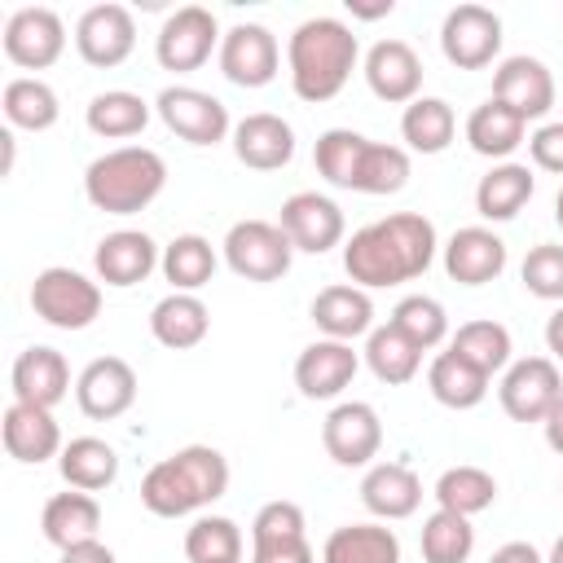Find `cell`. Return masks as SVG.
Wrapping results in <instances>:
<instances>
[{
    "label": "cell",
    "mask_w": 563,
    "mask_h": 563,
    "mask_svg": "<svg viewBox=\"0 0 563 563\" xmlns=\"http://www.w3.org/2000/svg\"><path fill=\"white\" fill-rule=\"evenodd\" d=\"M435 251H440L435 224L418 211H396V216H383V220L356 229L343 242V273L361 290H383V286L422 277L431 268Z\"/></svg>",
    "instance_id": "cell-1"
},
{
    "label": "cell",
    "mask_w": 563,
    "mask_h": 563,
    "mask_svg": "<svg viewBox=\"0 0 563 563\" xmlns=\"http://www.w3.org/2000/svg\"><path fill=\"white\" fill-rule=\"evenodd\" d=\"M229 493V457L211 444H185L141 475V506L158 519H185Z\"/></svg>",
    "instance_id": "cell-2"
},
{
    "label": "cell",
    "mask_w": 563,
    "mask_h": 563,
    "mask_svg": "<svg viewBox=\"0 0 563 563\" xmlns=\"http://www.w3.org/2000/svg\"><path fill=\"white\" fill-rule=\"evenodd\" d=\"M356 62H361V44H356L352 26L339 18H308L286 40L290 88L299 101H312V106L339 97L356 70Z\"/></svg>",
    "instance_id": "cell-3"
},
{
    "label": "cell",
    "mask_w": 563,
    "mask_h": 563,
    "mask_svg": "<svg viewBox=\"0 0 563 563\" xmlns=\"http://www.w3.org/2000/svg\"><path fill=\"white\" fill-rule=\"evenodd\" d=\"M167 185V163L150 145H119L88 163L84 198L106 216H136L145 211Z\"/></svg>",
    "instance_id": "cell-4"
},
{
    "label": "cell",
    "mask_w": 563,
    "mask_h": 563,
    "mask_svg": "<svg viewBox=\"0 0 563 563\" xmlns=\"http://www.w3.org/2000/svg\"><path fill=\"white\" fill-rule=\"evenodd\" d=\"M31 308L53 330H88L101 317V282L66 264L40 268L31 282Z\"/></svg>",
    "instance_id": "cell-5"
},
{
    "label": "cell",
    "mask_w": 563,
    "mask_h": 563,
    "mask_svg": "<svg viewBox=\"0 0 563 563\" xmlns=\"http://www.w3.org/2000/svg\"><path fill=\"white\" fill-rule=\"evenodd\" d=\"M220 246H224V264L242 282H277L290 273L295 260V246L277 220H238Z\"/></svg>",
    "instance_id": "cell-6"
},
{
    "label": "cell",
    "mask_w": 563,
    "mask_h": 563,
    "mask_svg": "<svg viewBox=\"0 0 563 563\" xmlns=\"http://www.w3.org/2000/svg\"><path fill=\"white\" fill-rule=\"evenodd\" d=\"M220 40H224V35H220V22H216L211 9H202V4H180L176 13L163 18V26H158V35H154V57H158L163 70L185 75V70L207 66V57L220 53Z\"/></svg>",
    "instance_id": "cell-7"
},
{
    "label": "cell",
    "mask_w": 563,
    "mask_h": 563,
    "mask_svg": "<svg viewBox=\"0 0 563 563\" xmlns=\"http://www.w3.org/2000/svg\"><path fill=\"white\" fill-rule=\"evenodd\" d=\"M158 119L167 123V132H176L180 141L189 145H220L224 136H233V123H229V106L202 88H189V84H172L158 92L154 101Z\"/></svg>",
    "instance_id": "cell-8"
},
{
    "label": "cell",
    "mask_w": 563,
    "mask_h": 563,
    "mask_svg": "<svg viewBox=\"0 0 563 563\" xmlns=\"http://www.w3.org/2000/svg\"><path fill=\"white\" fill-rule=\"evenodd\" d=\"M440 53L457 70H484L501 53V18L488 4H453L440 22Z\"/></svg>",
    "instance_id": "cell-9"
},
{
    "label": "cell",
    "mask_w": 563,
    "mask_h": 563,
    "mask_svg": "<svg viewBox=\"0 0 563 563\" xmlns=\"http://www.w3.org/2000/svg\"><path fill=\"white\" fill-rule=\"evenodd\" d=\"M559 396H563V374L559 361L550 356H519L506 365L497 383V400L515 422H541Z\"/></svg>",
    "instance_id": "cell-10"
},
{
    "label": "cell",
    "mask_w": 563,
    "mask_h": 563,
    "mask_svg": "<svg viewBox=\"0 0 563 563\" xmlns=\"http://www.w3.org/2000/svg\"><path fill=\"white\" fill-rule=\"evenodd\" d=\"M4 57L22 70H48L62 53H66V26L57 18V9L48 4H26V9H13L9 22H4Z\"/></svg>",
    "instance_id": "cell-11"
},
{
    "label": "cell",
    "mask_w": 563,
    "mask_h": 563,
    "mask_svg": "<svg viewBox=\"0 0 563 563\" xmlns=\"http://www.w3.org/2000/svg\"><path fill=\"white\" fill-rule=\"evenodd\" d=\"M282 233L290 238L295 251L303 255H325L330 246L343 242L347 233V220H343V207L330 198V194H317V189H299L282 202V216H277Z\"/></svg>",
    "instance_id": "cell-12"
},
{
    "label": "cell",
    "mask_w": 563,
    "mask_h": 563,
    "mask_svg": "<svg viewBox=\"0 0 563 563\" xmlns=\"http://www.w3.org/2000/svg\"><path fill=\"white\" fill-rule=\"evenodd\" d=\"M321 444L339 466H374L383 449V422L369 400H339L321 422Z\"/></svg>",
    "instance_id": "cell-13"
},
{
    "label": "cell",
    "mask_w": 563,
    "mask_h": 563,
    "mask_svg": "<svg viewBox=\"0 0 563 563\" xmlns=\"http://www.w3.org/2000/svg\"><path fill=\"white\" fill-rule=\"evenodd\" d=\"M220 75L238 88H264L277 79V66H282V48H277V35L260 22H238L224 31L220 40Z\"/></svg>",
    "instance_id": "cell-14"
},
{
    "label": "cell",
    "mask_w": 563,
    "mask_h": 563,
    "mask_svg": "<svg viewBox=\"0 0 563 563\" xmlns=\"http://www.w3.org/2000/svg\"><path fill=\"white\" fill-rule=\"evenodd\" d=\"M75 48L88 66L110 70L123 66L136 48V18L128 4H92L75 22Z\"/></svg>",
    "instance_id": "cell-15"
},
{
    "label": "cell",
    "mask_w": 563,
    "mask_h": 563,
    "mask_svg": "<svg viewBox=\"0 0 563 563\" xmlns=\"http://www.w3.org/2000/svg\"><path fill=\"white\" fill-rule=\"evenodd\" d=\"M493 97L501 106H510L523 123L532 119H545L559 101V88H554V75L541 57H528V53H515V57H501L497 70H493Z\"/></svg>",
    "instance_id": "cell-16"
},
{
    "label": "cell",
    "mask_w": 563,
    "mask_h": 563,
    "mask_svg": "<svg viewBox=\"0 0 563 563\" xmlns=\"http://www.w3.org/2000/svg\"><path fill=\"white\" fill-rule=\"evenodd\" d=\"M75 405L92 422H114L136 405V369L123 356H97L75 378Z\"/></svg>",
    "instance_id": "cell-17"
},
{
    "label": "cell",
    "mask_w": 563,
    "mask_h": 563,
    "mask_svg": "<svg viewBox=\"0 0 563 563\" xmlns=\"http://www.w3.org/2000/svg\"><path fill=\"white\" fill-rule=\"evenodd\" d=\"M361 369V352L339 339H317L295 356V387L303 400H334L352 387Z\"/></svg>",
    "instance_id": "cell-18"
},
{
    "label": "cell",
    "mask_w": 563,
    "mask_h": 563,
    "mask_svg": "<svg viewBox=\"0 0 563 563\" xmlns=\"http://www.w3.org/2000/svg\"><path fill=\"white\" fill-rule=\"evenodd\" d=\"M158 264H163V246H158L145 229H114V233H106V238L97 242V251H92L97 282L119 286V290L145 282Z\"/></svg>",
    "instance_id": "cell-19"
},
{
    "label": "cell",
    "mask_w": 563,
    "mask_h": 563,
    "mask_svg": "<svg viewBox=\"0 0 563 563\" xmlns=\"http://www.w3.org/2000/svg\"><path fill=\"white\" fill-rule=\"evenodd\" d=\"M365 84L387 106H409L422 97V57L405 40H378L365 53Z\"/></svg>",
    "instance_id": "cell-20"
},
{
    "label": "cell",
    "mask_w": 563,
    "mask_h": 563,
    "mask_svg": "<svg viewBox=\"0 0 563 563\" xmlns=\"http://www.w3.org/2000/svg\"><path fill=\"white\" fill-rule=\"evenodd\" d=\"M233 154L251 172H282L295 158V128L273 110H255L233 123Z\"/></svg>",
    "instance_id": "cell-21"
},
{
    "label": "cell",
    "mask_w": 563,
    "mask_h": 563,
    "mask_svg": "<svg viewBox=\"0 0 563 563\" xmlns=\"http://www.w3.org/2000/svg\"><path fill=\"white\" fill-rule=\"evenodd\" d=\"M9 387H13V400L22 405H40V409H53L66 400L70 391V365L57 347L48 343H35V347H22L13 369H9Z\"/></svg>",
    "instance_id": "cell-22"
},
{
    "label": "cell",
    "mask_w": 563,
    "mask_h": 563,
    "mask_svg": "<svg viewBox=\"0 0 563 563\" xmlns=\"http://www.w3.org/2000/svg\"><path fill=\"white\" fill-rule=\"evenodd\" d=\"M0 435H4V453H9L13 462H22V466H40V462H48V457H62V449H66L53 409L22 405V400H13V405L4 409Z\"/></svg>",
    "instance_id": "cell-23"
},
{
    "label": "cell",
    "mask_w": 563,
    "mask_h": 563,
    "mask_svg": "<svg viewBox=\"0 0 563 563\" xmlns=\"http://www.w3.org/2000/svg\"><path fill=\"white\" fill-rule=\"evenodd\" d=\"M440 251H444V273L457 286H484V282L501 277V268H506V242L488 224L457 229Z\"/></svg>",
    "instance_id": "cell-24"
},
{
    "label": "cell",
    "mask_w": 563,
    "mask_h": 563,
    "mask_svg": "<svg viewBox=\"0 0 563 563\" xmlns=\"http://www.w3.org/2000/svg\"><path fill=\"white\" fill-rule=\"evenodd\" d=\"M361 501L374 519L391 523V519H409L422 506V479L413 466L405 462H374L361 475Z\"/></svg>",
    "instance_id": "cell-25"
},
{
    "label": "cell",
    "mask_w": 563,
    "mask_h": 563,
    "mask_svg": "<svg viewBox=\"0 0 563 563\" xmlns=\"http://www.w3.org/2000/svg\"><path fill=\"white\" fill-rule=\"evenodd\" d=\"M308 317L321 330V339L352 343L374 330V299L361 286H325V290H317Z\"/></svg>",
    "instance_id": "cell-26"
},
{
    "label": "cell",
    "mask_w": 563,
    "mask_h": 563,
    "mask_svg": "<svg viewBox=\"0 0 563 563\" xmlns=\"http://www.w3.org/2000/svg\"><path fill=\"white\" fill-rule=\"evenodd\" d=\"M532 194H537L532 167L506 158V163H493V167L479 176V185H475V211H479L488 224H506V220H515V216L528 207Z\"/></svg>",
    "instance_id": "cell-27"
},
{
    "label": "cell",
    "mask_w": 563,
    "mask_h": 563,
    "mask_svg": "<svg viewBox=\"0 0 563 563\" xmlns=\"http://www.w3.org/2000/svg\"><path fill=\"white\" fill-rule=\"evenodd\" d=\"M40 528H44V541L57 545V550H75L84 541H97V532H101V501L92 493H79V488L53 493L44 501Z\"/></svg>",
    "instance_id": "cell-28"
},
{
    "label": "cell",
    "mask_w": 563,
    "mask_h": 563,
    "mask_svg": "<svg viewBox=\"0 0 563 563\" xmlns=\"http://www.w3.org/2000/svg\"><path fill=\"white\" fill-rule=\"evenodd\" d=\"M150 334H154V343H163L172 352H189L211 334V312L198 295L172 290L150 308Z\"/></svg>",
    "instance_id": "cell-29"
},
{
    "label": "cell",
    "mask_w": 563,
    "mask_h": 563,
    "mask_svg": "<svg viewBox=\"0 0 563 563\" xmlns=\"http://www.w3.org/2000/svg\"><path fill=\"white\" fill-rule=\"evenodd\" d=\"M523 141H528V123L510 106H501L497 97H488L484 106H475L471 119H466V145L475 154L493 158V163H506Z\"/></svg>",
    "instance_id": "cell-30"
},
{
    "label": "cell",
    "mask_w": 563,
    "mask_h": 563,
    "mask_svg": "<svg viewBox=\"0 0 563 563\" xmlns=\"http://www.w3.org/2000/svg\"><path fill=\"white\" fill-rule=\"evenodd\" d=\"M321 563H400V537L374 519V523H343L325 537Z\"/></svg>",
    "instance_id": "cell-31"
},
{
    "label": "cell",
    "mask_w": 563,
    "mask_h": 563,
    "mask_svg": "<svg viewBox=\"0 0 563 563\" xmlns=\"http://www.w3.org/2000/svg\"><path fill=\"white\" fill-rule=\"evenodd\" d=\"M57 471H62L66 488L101 493L119 479V453L101 435H75V440H66V449L57 457Z\"/></svg>",
    "instance_id": "cell-32"
},
{
    "label": "cell",
    "mask_w": 563,
    "mask_h": 563,
    "mask_svg": "<svg viewBox=\"0 0 563 563\" xmlns=\"http://www.w3.org/2000/svg\"><path fill=\"white\" fill-rule=\"evenodd\" d=\"M84 123H88L92 136H106V141L141 136L145 123H150V101L141 92H128V88H106L88 101Z\"/></svg>",
    "instance_id": "cell-33"
},
{
    "label": "cell",
    "mask_w": 563,
    "mask_h": 563,
    "mask_svg": "<svg viewBox=\"0 0 563 563\" xmlns=\"http://www.w3.org/2000/svg\"><path fill=\"white\" fill-rule=\"evenodd\" d=\"M488 374L475 369L471 361H462L453 347L435 352V361L427 365V387L444 409H475L488 396Z\"/></svg>",
    "instance_id": "cell-34"
},
{
    "label": "cell",
    "mask_w": 563,
    "mask_h": 563,
    "mask_svg": "<svg viewBox=\"0 0 563 563\" xmlns=\"http://www.w3.org/2000/svg\"><path fill=\"white\" fill-rule=\"evenodd\" d=\"M0 110H4V123L9 128H22V132H48L62 114V101L57 92L40 79V75H18L4 84L0 92Z\"/></svg>",
    "instance_id": "cell-35"
},
{
    "label": "cell",
    "mask_w": 563,
    "mask_h": 563,
    "mask_svg": "<svg viewBox=\"0 0 563 563\" xmlns=\"http://www.w3.org/2000/svg\"><path fill=\"white\" fill-rule=\"evenodd\" d=\"M400 136L413 154H444L457 136V114L444 97H418L400 114Z\"/></svg>",
    "instance_id": "cell-36"
},
{
    "label": "cell",
    "mask_w": 563,
    "mask_h": 563,
    "mask_svg": "<svg viewBox=\"0 0 563 563\" xmlns=\"http://www.w3.org/2000/svg\"><path fill=\"white\" fill-rule=\"evenodd\" d=\"M365 365H369V374L378 378V383H387V387H400V383H413L418 378V369H422V347H413L391 321L387 325H374L369 334H365Z\"/></svg>",
    "instance_id": "cell-37"
},
{
    "label": "cell",
    "mask_w": 563,
    "mask_h": 563,
    "mask_svg": "<svg viewBox=\"0 0 563 563\" xmlns=\"http://www.w3.org/2000/svg\"><path fill=\"white\" fill-rule=\"evenodd\" d=\"M449 347H453L462 361H471L475 369H484L488 378H493V374H506V365L515 361V356H510V352H515L510 330H506L501 321H493V317L462 321L457 334L449 339Z\"/></svg>",
    "instance_id": "cell-38"
},
{
    "label": "cell",
    "mask_w": 563,
    "mask_h": 563,
    "mask_svg": "<svg viewBox=\"0 0 563 563\" xmlns=\"http://www.w3.org/2000/svg\"><path fill=\"white\" fill-rule=\"evenodd\" d=\"M216 246L202 238V233H180L163 246V277L172 282V290H185V295H198L211 277H216Z\"/></svg>",
    "instance_id": "cell-39"
},
{
    "label": "cell",
    "mask_w": 563,
    "mask_h": 563,
    "mask_svg": "<svg viewBox=\"0 0 563 563\" xmlns=\"http://www.w3.org/2000/svg\"><path fill=\"white\" fill-rule=\"evenodd\" d=\"M431 497H435L440 510H453V515H466L471 519V515H479V510H488L497 501V479H493V471L462 462V466L440 471Z\"/></svg>",
    "instance_id": "cell-40"
},
{
    "label": "cell",
    "mask_w": 563,
    "mask_h": 563,
    "mask_svg": "<svg viewBox=\"0 0 563 563\" xmlns=\"http://www.w3.org/2000/svg\"><path fill=\"white\" fill-rule=\"evenodd\" d=\"M422 563H466L471 550H475V528L466 515H453V510H431L422 519Z\"/></svg>",
    "instance_id": "cell-41"
},
{
    "label": "cell",
    "mask_w": 563,
    "mask_h": 563,
    "mask_svg": "<svg viewBox=\"0 0 563 563\" xmlns=\"http://www.w3.org/2000/svg\"><path fill=\"white\" fill-rule=\"evenodd\" d=\"M409 185V150L405 145H387V141H369L352 180V194H400Z\"/></svg>",
    "instance_id": "cell-42"
},
{
    "label": "cell",
    "mask_w": 563,
    "mask_h": 563,
    "mask_svg": "<svg viewBox=\"0 0 563 563\" xmlns=\"http://www.w3.org/2000/svg\"><path fill=\"white\" fill-rule=\"evenodd\" d=\"M189 563H242V528L229 515H198L185 532Z\"/></svg>",
    "instance_id": "cell-43"
},
{
    "label": "cell",
    "mask_w": 563,
    "mask_h": 563,
    "mask_svg": "<svg viewBox=\"0 0 563 563\" xmlns=\"http://www.w3.org/2000/svg\"><path fill=\"white\" fill-rule=\"evenodd\" d=\"M365 145H369V136H361V132H352V128H325V132L317 136V145H312V163H317V172H321L334 189H352Z\"/></svg>",
    "instance_id": "cell-44"
},
{
    "label": "cell",
    "mask_w": 563,
    "mask_h": 563,
    "mask_svg": "<svg viewBox=\"0 0 563 563\" xmlns=\"http://www.w3.org/2000/svg\"><path fill=\"white\" fill-rule=\"evenodd\" d=\"M387 321H391L413 347H422V352H431V347H440V343L449 339V312H444V303L431 299V295H405V299L391 308Z\"/></svg>",
    "instance_id": "cell-45"
},
{
    "label": "cell",
    "mask_w": 563,
    "mask_h": 563,
    "mask_svg": "<svg viewBox=\"0 0 563 563\" xmlns=\"http://www.w3.org/2000/svg\"><path fill=\"white\" fill-rule=\"evenodd\" d=\"M308 541V523H303V506L299 501H264L251 519V550H268V545H295Z\"/></svg>",
    "instance_id": "cell-46"
},
{
    "label": "cell",
    "mask_w": 563,
    "mask_h": 563,
    "mask_svg": "<svg viewBox=\"0 0 563 563\" xmlns=\"http://www.w3.org/2000/svg\"><path fill=\"white\" fill-rule=\"evenodd\" d=\"M523 290L545 299V303H563V242H541L523 255Z\"/></svg>",
    "instance_id": "cell-47"
},
{
    "label": "cell",
    "mask_w": 563,
    "mask_h": 563,
    "mask_svg": "<svg viewBox=\"0 0 563 563\" xmlns=\"http://www.w3.org/2000/svg\"><path fill=\"white\" fill-rule=\"evenodd\" d=\"M528 154L541 172H554L563 176V119L559 123H541L532 136H528Z\"/></svg>",
    "instance_id": "cell-48"
},
{
    "label": "cell",
    "mask_w": 563,
    "mask_h": 563,
    "mask_svg": "<svg viewBox=\"0 0 563 563\" xmlns=\"http://www.w3.org/2000/svg\"><path fill=\"white\" fill-rule=\"evenodd\" d=\"M251 563H317V550H312L308 541L268 545V550H251Z\"/></svg>",
    "instance_id": "cell-49"
},
{
    "label": "cell",
    "mask_w": 563,
    "mask_h": 563,
    "mask_svg": "<svg viewBox=\"0 0 563 563\" xmlns=\"http://www.w3.org/2000/svg\"><path fill=\"white\" fill-rule=\"evenodd\" d=\"M488 563H545V554H541L532 541H506V545L493 550Z\"/></svg>",
    "instance_id": "cell-50"
},
{
    "label": "cell",
    "mask_w": 563,
    "mask_h": 563,
    "mask_svg": "<svg viewBox=\"0 0 563 563\" xmlns=\"http://www.w3.org/2000/svg\"><path fill=\"white\" fill-rule=\"evenodd\" d=\"M62 563H119V559H114L110 545H101V541H84V545H75V550H62Z\"/></svg>",
    "instance_id": "cell-51"
},
{
    "label": "cell",
    "mask_w": 563,
    "mask_h": 563,
    "mask_svg": "<svg viewBox=\"0 0 563 563\" xmlns=\"http://www.w3.org/2000/svg\"><path fill=\"white\" fill-rule=\"evenodd\" d=\"M541 427H545V444H550V449L563 457V396L550 405V413L541 418Z\"/></svg>",
    "instance_id": "cell-52"
},
{
    "label": "cell",
    "mask_w": 563,
    "mask_h": 563,
    "mask_svg": "<svg viewBox=\"0 0 563 563\" xmlns=\"http://www.w3.org/2000/svg\"><path fill=\"white\" fill-rule=\"evenodd\" d=\"M545 347H550V361H563V303L545 321Z\"/></svg>",
    "instance_id": "cell-53"
},
{
    "label": "cell",
    "mask_w": 563,
    "mask_h": 563,
    "mask_svg": "<svg viewBox=\"0 0 563 563\" xmlns=\"http://www.w3.org/2000/svg\"><path fill=\"white\" fill-rule=\"evenodd\" d=\"M391 9H396L391 0H374V4H369V0H347V13H352V18H365V22H374V18H387Z\"/></svg>",
    "instance_id": "cell-54"
},
{
    "label": "cell",
    "mask_w": 563,
    "mask_h": 563,
    "mask_svg": "<svg viewBox=\"0 0 563 563\" xmlns=\"http://www.w3.org/2000/svg\"><path fill=\"white\" fill-rule=\"evenodd\" d=\"M0 150H4V163H0V176H9V172H13V128H4V132H0Z\"/></svg>",
    "instance_id": "cell-55"
},
{
    "label": "cell",
    "mask_w": 563,
    "mask_h": 563,
    "mask_svg": "<svg viewBox=\"0 0 563 563\" xmlns=\"http://www.w3.org/2000/svg\"><path fill=\"white\" fill-rule=\"evenodd\" d=\"M545 563H563V537L550 545V554H545Z\"/></svg>",
    "instance_id": "cell-56"
},
{
    "label": "cell",
    "mask_w": 563,
    "mask_h": 563,
    "mask_svg": "<svg viewBox=\"0 0 563 563\" xmlns=\"http://www.w3.org/2000/svg\"><path fill=\"white\" fill-rule=\"evenodd\" d=\"M554 220H559V229H563V189H559V198H554Z\"/></svg>",
    "instance_id": "cell-57"
}]
</instances>
